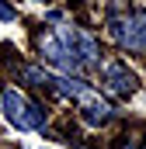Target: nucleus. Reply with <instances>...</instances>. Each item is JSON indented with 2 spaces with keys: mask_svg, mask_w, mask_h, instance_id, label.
Instances as JSON below:
<instances>
[{
  "mask_svg": "<svg viewBox=\"0 0 146 149\" xmlns=\"http://www.w3.org/2000/svg\"><path fill=\"white\" fill-rule=\"evenodd\" d=\"M0 108L7 114V121L18 128V132H32V128H45V111L32 104L25 94H18L14 87H7L4 94H0Z\"/></svg>",
  "mask_w": 146,
  "mask_h": 149,
  "instance_id": "nucleus-1",
  "label": "nucleus"
},
{
  "mask_svg": "<svg viewBox=\"0 0 146 149\" xmlns=\"http://www.w3.org/2000/svg\"><path fill=\"white\" fill-rule=\"evenodd\" d=\"M108 28H111V38L129 49V52H146V10H132L125 17H115L108 14Z\"/></svg>",
  "mask_w": 146,
  "mask_h": 149,
  "instance_id": "nucleus-2",
  "label": "nucleus"
},
{
  "mask_svg": "<svg viewBox=\"0 0 146 149\" xmlns=\"http://www.w3.org/2000/svg\"><path fill=\"white\" fill-rule=\"evenodd\" d=\"M38 45H42L45 63H52L63 76H73V73H80V70H84V63L73 56V49H70L59 35H42V38H38Z\"/></svg>",
  "mask_w": 146,
  "mask_h": 149,
  "instance_id": "nucleus-3",
  "label": "nucleus"
},
{
  "mask_svg": "<svg viewBox=\"0 0 146 149\" xmlns=\"http://www.w3.org/2000/svg\"><path fill=\"white\" fill-rule=\"evenodd\" d=\"M56 35L73 49V56H77L84 66H98V63H101V45L91 35H84V31H77V28H59Z\"/></svg>",
  "mask_w": 146,
  "mask_h": 149,
  "instance_id": "nucleus-4",
  "label": "nucleus"
},
{
  "mask_svg": "<svg viewBox=\"0 0 146 149\" xmlns=\"http://www.w3.org/2000/svg\"><path fill=\"white\" fill-rule=\"evenodd\" d=\"M105 87H108L111 94H118V97H129L139 87V76L132 73L125 63H108L105 66Z\"/></svg>",
  "mask_w": 146,
  "mask_h": 149,
  "instance_id": "nucleus-5",
  "label": "nucleus"
},
{
  "mask_svg": "<svg viewBox=\"0 0 146 149\" xmlns=\"http://www.w3.org/2000/svg\"><path fill=\"white\" fill-rule=\"evenodd\" d=\"M115 111H111L108 101H101V97H94L91 90L80 97V121H87V125H108Z\"/></svg>",
  "mask_w": 146,
  "mask_h": 149,
  "instance_id": "nucleus-6",
  "label": "nucleus"
},
{
  "mask_svg": "<svg viewBox=\"0 0 146 149\" xmlns=\"http://www.w3.org/2000/svg\"><path fill=\"white\" fill-rule=\"evenodd\" d=\"M11 17H14V7L7 0H0V21H11Z\"/></svg>",
  "mask_w": 146,
  "mask_h": 149,
  "instance_id": "nucleus-7",
  "label": "nucleus"
},
{
  "mask_svg": "<svg viewBox=\"0 0 146 149\" xmlns=\"http://www.w3.org/2000/svg\"><path fill=\"white\" fill-rule=\"evenodd\" d=\"M122 149H143V146H122Z\"/></svg>",
  "mask_w": 146,
  "mask_h": 149,
  "instance_id": "nucleus-8",
  "label": "nucleus"
}]
</instances>
